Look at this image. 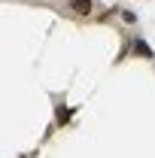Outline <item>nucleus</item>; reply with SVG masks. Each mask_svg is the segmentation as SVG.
<instances>
[{"instance_id":"obj_1","label":"nucleus","mask_w":155,"mask_h":158,"mask_svg":"<svg viewBox=\"0 0 155 158\" xmlns=\"http://www.w3.org/2000/svg\"><path fill=\"white\" fill-rule=\"evenodd\" d=\"M91 6H94L91 0H70V9L79 12V15H88V12H91Z\"/></svg>"},{"instance_id":"obj_2","label":"nucleus","mask_w":155,"mask_h":158,"mask_svg":"<svg viewBox=\"0 0 155 158\" xmlns=\"http://www.w3.org/2000/svg\"><path fill=\"white\" fill-rule=\"evenodd\" d=\"M134 52H137V55H143V58H152V49H149L146 43H140V40L134 43Z\"/></svg>"},{"instance_id":"obj_3","label":"nucleus","mask_w":155,"mask_h":158,"mask_svg":"<svg viewBox=\"0 0 155 158\" xmlns=\"http://www.w3.org/2000/svg\"><path fill=\"white\" fill-rule=\"evenodd\" d=\"M70 118V110H58V122H67Z\"/></svg>"}]
</instances>
